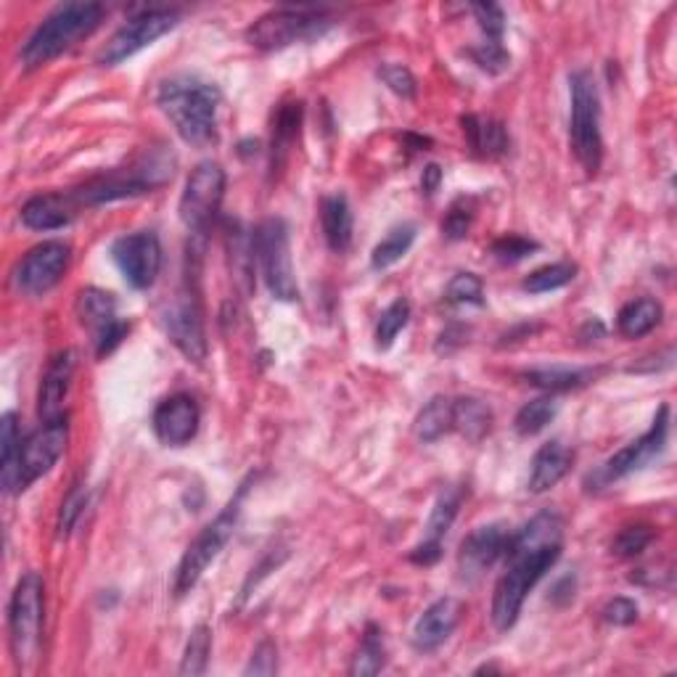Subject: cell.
Wrapping results in <instances>:
<instances>
[{"label": "cell", "mask_w": 677, "mask_h": 677, "mask_svg": "<svg viewBox=\"0 0 677 677\" xmlns=\"http://www.w3.org/2000/svg\"><path fill=\"white\" fill-rule=\"evenodd\" d=\"M461 600L450 596L434 600L429 609H424V615L418 617L416 628H413V646L424 651V654L437 651L456 632L458 622H461Z\"/></svg>", "instance_id": "ffe728a7"}, {"label": "cell", "mask_w": 677, "mask_h": 677, "mask_svg": "<svg viewBox=\"0 0 677 677\" xmlns=\"http://www.w3.org/2000/svg\"><path fill=\"white\" fill-rule=\"evenodd\" d=\"M254 254H257L262 278L267 291L278 302H294L299 297L297 278H294L291 249H289V228L280 217H267L260 222L254 233Z\"/></svg>", "instance_id": "9c48e42d"}, {"label": "cell", "mask_w": 677, "mask_h": 677, "mask_svg": "<svg viewBox=\"0 0 677 677\" xmlns=\"http://www.w3.org/2000/svg\"><path fill=\"white\" fill-rule=\"evenodd\" d=\"M538 249H540L538 241H529V239H524V236L510 233V236H503V239L495 241L493 254H495V260L514 265V262L527 260L529 254L538 252Z\"/></svg>", "instance_id": "f6af8a7d"}, {"label": "cell", "mask_w": 677, "mask_h": 677, "mask_svg": "<svg viewBox=\"0 0 677 677\" xmlns=\"http://www.w3.org/2000/svg\"><path fill=\"white\" fill-rule=\"evenodd\" d=\"M222 196H226V170L217 162H202L185 181L177 204L183 226L194 236H202L220 213Z\"/></svg>", "instance_id": "8fae6325"}, {"label": "cell", "mask_w": 677, "mask_h": 677, "mask_svg": "<svg viewBox=\"0 0 677 677\" xmlns=\"http://www.w3.org/2000/svg\"><path fill=\"white\" fill-rule=\"evenodd\" d=\"M445 299L450 305H482L484 302V284L474 273H458L447 284Z\"/></svg>", "instance_id": "60d3db41"}, {"label": "cell", "mask_w": 677, "mask_h": 677, "mask_svg": "<svg viewBox=\"0 0 677 677\" xmlns=\"http://www.w3.org/2000/svg\"><path fill=\"white\" fill-rule=\"evenodd\" d=\"M508 529L503 524H484L463 540L458 551V572L466 583H474L484 572L493 570L495 561L506 553Z\"/></svg>", "instance_id": "ac0fdd59"}, {"label": "cell", "mask_w": 677, "mask_h": 677, "mask_svg": "<svg viewBox=\"0 0 677 677\" xmlns=\"http://www.w3.org/2000/svg\"><path fill=\"white\" fill-rule=\"evenodd\" d=\"M466 140H469V149L482 159H497L508 151V133L497 119L490 117H469L461 119Z\"/></svg>", "instance_id": "cb8c5ba5"}, {"label": "cell", "mask_w": 677, "mask_h": 677, "mask_svg": "<svg viewBox=\"0 0 677 677\" xmlns=\"http://www.w3.org/2000/svg\"><path fill=\"white\" fill-rule=\"evenodd\" d=\"M667 434H669V408L662 405L659 411H656L654 421H651V429L643 434V437H638L635 443L624 445L622 450L615 452V456L604 463V469L596 474V482L609 484L646 469L649 463H654L656 458L662 456L664 447H667Z\"/></svg>", "instance_id": "4fadbf2b"}, {"label": "cell", "mask_w": 677, "mask_h": 677, "mask_svg": "<svg viewBox=\"0 0 677 677\" xmlns=\"http://www.w3.org/2000/svg\"><path fill=\"white\" fill-rule=\"evenodd\" d=\"M112 260L133 289H151L162 267V244L151 231L127 233L112 244Z\"/></svg>", "instance_id": "5bb4252c"}, {"label": "cell", "mask_w": 677, "mask_h": 677, "mask_svg": "<svg viewBox=\"0 0 677 677\" xmlns=\"http://www.w3.org/2000/svg\"><path fill=\"white\" fill-rule=\"evenodd\" d=\"M555 411H559V405H555L553 398H538L532 402H527V405L521 408L519 413H516V432L521 434V437H532V434H538L546 429L548 424L555 418Z\"/></svg>", "instance_id": "8d00e7d4"}, {"label": "cell", "mask_w": 677, "mask_h": 677, "mask_svg": "<svg viewBox=\"0 0 677 677\" xmlns=\"http://www.w3.org/2000/svg\"><path fill=\"white\" fill-rule=\"evenodd\" d=\"M469 56L474 59L479 69H484V72H490V74H501L510 67V54L506 48H503V43L484 41V43H479V46L471 48Z\"/></svg>", "instance_id": "b9f144b4"}, {"label": "cell", "mask_w": 677, "mask_h": 677, "mask_svg": "<svg viewBox=\"0 0 677 677\" xmlns=\"http://www.w3.org/2000/svg\"><path fill=\"white\" fill-rule=\"evenodd\" d=\"M662 305L654 297L632 299L617 315V329L624 338H641L662 323Z\"/></svg>", "instance_id": "4316f807"}, {"label": "cell", "mask_w": 677, "mask_h": 677, "mask_svg": "<svg viewBox=\"0 0 677 677\" xmlns=\"http://www.w3.org/2000/svg\"><path fill=\"white\" fill-rule=\"evenodd\" d=\"M572 450L561 439H551L535 452L532 466H529V482L527 490L532 495H542L548 490L555 487L561 479L566 477V471L572 469Z\"/></svg>", "instance_id": "603a6c76"}, {"label": "cell", "mask_w": 677, "mask_h": 677, "mask_svg": "<svg viewBox=\"0 0 677 677\" xmlns=\"http://www.w3.org/2000/svg\"><path fill=\"white\" fill-rule=\"evenodd\" d=\"M67 267L69 246L61 241H43V244L30 249L27 257L22 260L16 271V284L30 297H41L59 284Z\"/></svg>", "instance_id": "e0dca14e"}, {"label": "cell", "mask_w": 677, "mask_h": 677, "mask_svg": "<svg viewBox=\"0 0 677 677\" xmlns=\"http://www.w3.org/2000/svg\"><path fill=\"white\" fill-rule=\"evenodd\" d=\"M590 379H596V370L590 368H535L527 374L529 385L546 389V392H572V389L585 387Z\"/></svg>", "instance_id": "1f68e13d"}, {"label": "cell", "mask_w": 677, "mask_h": 677, "mask_svg": "<svg viewBox=\"0 0 677 677\" xmlns=\"http://www.w3.org/2000/svg\"><path fill=\"white\" fill-rule=\"evenodd\" d=\"M220 88L194 74H175L157 91V106L188 146L204 149L217 140Z\"/></svg>", "instance_id": "7a4b0ae2"}, {"label": "cell", "mask_w": 677, "mask_h": 677, "mask_svg": "<svg viewBox=\"0 0 677 677\" xmlns=\"http://www.w3.org/2000/svg\"><path fill=\"white\" fill-rule=\"evenodd\" d=\"M450 429H452V400L437 394V398H432L424 408H421L416 418V437L421 443H437V439L445 437Z\"/></svg>", "instance_id": "4dcf8cb0"}, {"label": "cell", "mask_w": 677, "mask_h": 677, "mask_svg": "<svg viewBox=\"0 0 677 677\" xmlns=\"http://www.w3.org/2000/svg\"><path fill=\"white\" fill-rule=\"evenodd\" d=\"M177 24H181V11L177 9H149L144 14L127 19L123 27L114 32L106 48L101 50L99 64L101 67H117V64L127 61L144 48L154 46L159 37L168 35Z\"/></svg>", "instance_id": "7c38bea8"}, {"label": "cell", "mask_w": 677, "mask_h": 677, "mask_svg": "<svg viewBox=\"0 0 677 677\" xmlns=\"http://www.w3.org/2000/svg\"><path fill=\"white\" fill-rule=\"evenodd\" d=\"M570 93L572 151L587 175H596L600 170V162H604V138H600V95L593 72L577 69L570 78Z\"/></svg>", "instance_id": "5b68a950"}, {"label": "cell", "mask_w": 677, "mask_h": 677, "mask_svg": "<svg viewBox=\"0 0 677 677\" xmlns=\"http://www.w3.org/2000/svg\"><path fill=\"white\" fill-rule=\"evenodd\" d=\"M104 19L101 3H61L37 24L30 41L22 48L24 69L46 67L48 61L59 59L64 50L99 30Z\"/></svg>", "instance_id": "3957f363"}, {"label": "cell", "mask_w": 677, "mask_h": 677, "mask_svg": "<svg viewBox=\"0 0 677 677\" xmlns=\"http://www.w3.org/2000/svg\"><path fill=\"white\" fill-rule=\"evenodd\" d=\"M3 458H0V482L5 495L22 493V479H19V463H22V437L14 413H3Z\"/></svg>", "instance_id": "83f0119b"}, {"label": "cell", "mask_w": 677, "mask_h": 677, "mask_svg": "<svg viewBox=\"0 0 677 677\" xmlns=\"http://www.w3.org/2000/svg\"><path fill=\"white\" fill-rule=\"evenodd\" d=\"M387 667V649H385V638H381V630L376 624H368L366 635H363L360 649L353 656V664H349V675L353 677H370L379 675L381 669Z\"/></svg>", "instance_id": "d6a6232c"}, {"label": "cell", "mask_w": 677, "mask_h": 677, "mask_svg": "<svg viewBox=\"0 0 677 677\" xmlns=\"http://www.w3.org/2000/svg\"><path fill=\"white\" fill-rule=\"evenodd\" d=\"M452 429L461 432L469 443H479L493 429V411L474 398L452 400Z\"/></svg>", "instance_id": "f1b7e54d"}, {"label": "cell", "mask_w": 677, "mask_h": 677, "mask_svg": "<svg viewBox=\"0 0 677 677\" xmlns=\"http://www.w3.org/2000/svg\"><path fill=\"white\" fill-rule=\"evenodd\" d=\"M172 177V162L164 154H154L140 159L138 164L127 170H112L108 175L95 177L82 188L72 191L80 207H99V204H112L119 199H133V196L151 194V191L164 185Z\"/></svg>", "instance_id": "8992f818"}, {"label": "cell", "mask_w": 677, "mask_h": 677, "mask_svg": "<svg viewBox=\"0 0 677 677\" xmlns=\"http://www.w3.org/2000/svg\"><path fill=\"white\" fill-rule=\"evenodd\" d=\"M278 673V646L273 641H262L254 649L244 675H276Z\"/></svg>", "instance_id": "7dc6e473"}, {"label": "cell", "mask_w": 677, "mask_h": 677, "mask_svg": "<svg viewBox=\"0 0 677 677\" xmlns=\"http://www.w3.org/2000/svg\"><path fill=\"white\" fill-rule=\"evenodd\" d=\"M74 368H78V360H74L72 349H64L50 360L46 376H43L41 394H37V416H41L43 424L67 416L64 400H67L69 387H72Z\"/></svg>", "instance_id": "44dd1931"}, {"label": "cell", "mask_w": 677, "mask_h": 677, "mask_svg": "<svg viewBox=\"0 0 677 677\" xmlns=\"http://www.w3.org/2000/svg\"><path fill=\"white\" fill-rule=\"evenodd\" d=\"M408 321H411V305H408V299H394V302L381 312L379 323H376V344H379V349L392 347L394 338L405 329Z\"/></svg>", "instance_id": "74e56055"}, {"label": "cell", "mask_w": 677, "mask_h": 677, "mask_svg": "<svg viewBox=\"0 0 677 677\" xmlns=\"http://www.w3.org/2000/svg\"><path fill=\"white\" fill-rule=\"evenodd\" d=\"M299 127H302V104L291 101L278 108L276 119H273V151H271V170L278 172L284 170L286 157H289L294 140L299 136Z\"/></svg>", "instance_id": "484cf974"}, {"label": "cell", "mask_w": 677, "mask_h": 677, "mask_svg": "<svg viewBox=\"0 0 677 677\" xmlns=\"http://www.w3.org/2000/svg\"><path fill=\"white\" fill-rule=\"evenodd\" d=\"M321 226L331 252L342 254L353 244V209L342 194L325 196L321 204Z\"/></svg>", "instance_id": "d4e9b609"}, {"label": "cell", "mask_w": 677, "mask_h": 677, "mask_svg": "<svg viewBox=\"0 0 677 677\" xmlns=\"http://www.w3.org/2000/svg\"><path fill=\"white\" fill-rule=\"evenodd\" d=\"M85 506H88V487L82 482L72 484V490H69L67 497H64L61 510H59V524H56L61 538L72 535V529L78 527L80 516L85 514Z\"/></svg>", "instance_id": "ab89813d"}, {"label": "cell", "mask_w": 677, "mask_h": 677, "mask_svg": "<svg viewBox=\"0 0 677 677\" xmlns=\"http://www.w3.org/2000/svg\"><path fill=\"white\" fill-rule=\"evenodd\" d=\"M202 424V411L191 394H172L154 411V434L162 445L183 447L196 437Z\"/></svg>", "instance_id": "d6986e66"}, {"label": "cell", "mask_w": 677, "mask_h": 677, "mask_svg": "<svg viewBox=\"0 0 677 677\" xmlns=\"http://www.w3.org/2000/svg\"><path fill=\"white\" fill-rule=\"evenodd\" d=\"M466 497V490L458 487V484H452V487H445L443 493H439L437 503H434L429 521H426V542H439L443 546L445 535L450 532L452 521H456L458 510H461V503Z\"/></svg>", "instance_id": "f546056e"}, {"label": "cell", "mask_w": 677, "mask_h": 677, "mask_svg": "<svg viewBox=\"0 0 677 677\" xmlns=\"http://www.w3.org/2000/svg\"><path fill=\"white\" fill-rule=\"evenodd\" d=\"M69 443V424L67 416L46 421L41 429H35L22 443V463H19V479H22V493L32 482L46 477L59 458L64 456Z\"/></svg>", "instance_id": "2e32d148"}, {"label": "cell", "mask_w": 677, "mask_h": 677, "mask_svg": "<svg viewBox=\"0 0 677 677\" xmlns=\"http://www.w3.org/2000/svg\"><path fill=\"white\" fill-rule=\"evenodd\" d=\"M471 222H474V207H471L466 199H458L447 209L445 220H443V233L447 241H461L469 236Z\"/></svg>", "instance_id": "ee69618b"}, {"label": "cell", "mask_w": 677, "mask_h": 677, "mask_svg": "<svg viewBox=\"0 0 677 677\" xmlns=\"http://www.w3.org/2000/svg\"><path fill=\"white\" fill-rule=\"evenodd\" d=\"M471 14L484 32V41L503 43V32H506V14L501 5L495 3H471Z\"/></svg>", "instance_id": "7bdbcfd3"}, {"label": "cell", "mask_w": 677, "mask_h": 677, "mask_svg": "<svg viewBox=\"0 0 677 677\" xmlns=\"http://www.w3.org/2000/svg\"><path fill=\"white\" fill-rule=\"evenodd\" d=\"M329 27L331 19L318 9H276L262 14L246 30V41L257 50H280L321 37Z\"/></svg>", "instance_id": "ba28073f"}, {"label": "cell", "mask_w": 677, "mask_h": 677, "mask_svg": "<svg viewBox=\"0 0 677 677\" xmlns=\"http://www.w3.org/2000/svg\"><path fill=\"white\" fill-rule=\"evenodd\" d=\"M46 611V587L37 572H27L19 580L9 600V641L14 662L27 669L37 659Z\"/></svg>", "instance_id": "52a82bcc"}, {"label": "cell", "mask_w": 677, "mask_h": 677, "mask_svg": "<svg viewBox=\"0 0 677 677\" xmlns=\"http://www.w3.org/2000/svg\"><path fill=\"white\" fill-rule=\"evenodd\" d=\"M209 654H213V630H209L207 624H196V628L191 630L188 643H185L181 675L196 677L207 673Z\"/></svg>", "instance_id": "e575fe53"}, {"label": "cell", "mask_w": 677, "mask_h": 677, "mask_svg": "<svg viewBox=\"0 0 677 677\" xmlns=\"http://www.w3.org/2000/svg\"><path fill=\"white\" fill-rule=\"evenodd\" d=\"M564 548V521L555 510H540L506 542V572L497 580L493 596V622L510 630L521 615L529 590L551 572Z\"/></svg>", "instance_id": "6da1fadb"}, {"label": "cell", "mask_w": 677, "mask_h": 677, "mask_svg": "<svg viewBox=\"0 0 677 677\" xmlns=\"http://www.w3.org/2000/svg\"><path fill=\"white\" fill-rule=\"evenodd\" d=\"M196 278H185V286L172 297V302L162 312L164 331H168L170 342L175 344L177 353L185 360L202 366L207 360V331H204V310L199 289H196Z\"/></svg>", "instance_id": "30bf717a"}, {"label": "cell", "mask_w": 677, "mask_h": 677, "mask_svg": "<svg viewBox=\"0 0 677 677\" xmlns=\"http://www.w3.org/2000/svg\"><path fill=\"white\" fill-rule=\"evenodd\" d=\"M574 276H577V265H572V262H553V265L538 267L535 273H529L524 278V289L529 294H548L564 289L566 284H572Z\"/></svg>", "instance_id": "d590c367"}, {"label": "cell", "mask_w": 677, "mask_h": 677, "mask_svg": "<svg viewBox=\"0 0 677 677\" xmlns=\"http://www.w3.org/2000/svg\"><path fill=\"white\" fill-rule=\"evenodd\" d=\"M439 559H443V546H439V542L421 540L411 551V561L418 566H434Z\"/></svg>", "instance_id": "681fc988"}, {"label": "cell", "mask_w": 677, "mask_h": 677, "mask_svg": "<svg viewBox=\"0 0 677 677\" xmlns=\"http://www.w3.org/2000/svg\"><path fill=\"white\" fill-rule=\"evenodd\" d=\"M439 183H443V170L437 168V164H429V168H424V175H421V188H424L426 196L437 194Z\"/></svg>", "instance_id": "f907efd6"}, {"label": "cell", "mask_w": 677, "mask_h": 677, "mask_svg": "<svg viewBox=\"0 0 677 677\" xmlns=\"http://www.w3.org/2000/svg\"><path fill=\"white\" fill-rule=\"evenodd\" d=\"M413 241H416V228L413 226L392 228V231L376 244L374 254H370V265H374L376 271H387V267H392L394 262H400L411 252Z\"/></svg>", "instance_id": "836d02e7"}, {"label": "cell", "mask_w": 677, "mask_h": 677, "mask_svg": "<svg viewBox=\"0 0 677 677\" xmlns=\"http://www.w3.org/2000/svg\"><path fill=\"white\" fill-rule=\"evenodd\" d=\"M604 619L609 624H617V628H630V624L638 622V604L630 598H611L609 604L604 606Z\"/></svg>", "instance_id": "c3c4849f"}, {"label": "cell", "mask_w": 677, "mask_h": 677, "mask_svg": "<svg viewBox=\"0 0 677 677\" xmlns=\"http://www.w3.org/2000/svg\"><path fill=\"white\" fill-rule=\"evenodd\" d=\"M379 78L389 91L402 95V99H413V95H416V78H413L411 69L402 67V64H381Z\"/></svg>", "instance_id": "bcb514c9"}, {"label": "cell", "mask_w": 677, "mask_h": 677, "mask_svg": "<svg viewBox=\"0 0 677 677\" xmlns=\"http://www.w3.org/2000/svg\"><path fill=\"white\" fill-rule=\"evenodd\" d=\"M74 194H37L22 207V222L32 231H59L78 215Z\"/></svg>", "instance_id": "7402d4cb"}, {"label": "cell", "mask_w": 677, "mask_h": 677, "mask_svg": "<svg viewBox=\"0 0 677 677\" xmlns=\"http://www.w3.org/2000/svg\"><path fill=\"white\" fill-rule=\"evenodd\" d=\"M74 310H78L80 323L93 334L95 355L99 357L112 355L127 336V323L117 318V299L108 291L93 289V286L82 289Z\"/></svg>", "instance_id": "9a60e30c"}, {"label": "cell", "mask_w": 677, "mask_h": 677, "mask_svg": "<svg viewBox=\"0 0 677 677\" xmlns=\"http://www.w3.org/2000/svg\"><path fill=\"white\" fill-rule=\"evenodd\" d=\"M254 482V477H249L246 482L239 484L236 495L228 501V506L215 516L207 527L196 535V540L191 542L188 551L183 553L181 564H177L175 574V596L183 598L194 590L196 583L202 580V574L209 570V564L222 553V548L228 546V540L233 538L236 527H239L241 508H244V497L249 493V484Z\"/></svg>", "instance_id": "277c9868"}, {"label": "cell", "mask_w": 677, "mask_h": 677, "mask_svg": "<svg viewBox=\"0 0 677 677\" xmlns=\"http://www.w3.org/2000/svg\"><path fill=\"white\" fill-rule=\"evenodd\" d=\"M651 542H654V529L646 527V524H635V527H624L617 535L615 542H611V551L619 559H635V555L646 551Z\"/></svg>", "instance_id": "f35d334b"}]
</instances>
